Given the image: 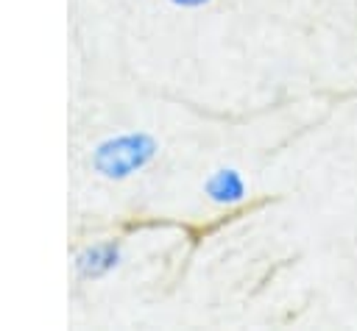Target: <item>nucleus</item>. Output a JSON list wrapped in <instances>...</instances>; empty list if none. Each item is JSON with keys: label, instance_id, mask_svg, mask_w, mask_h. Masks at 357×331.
Masks as SVG:
<instances>
[{"label": "nucleus", "instance_id": "f257e3e1", "mask_svg": "<svg viewBox=\"0 0 357 331\" xmlns=\"http://www.w3.org/2000/svg\"><path fill=\"white\" fill-rule=\"evenodd\" d=\"M162 145L151 131H117L100 139L89 153V167L98 178L120 184L153 164Z\"/></svg>", "mask_w": 357, "mask_h": 331}, {"label": "nucleus", "instance_id": "f03ea898", "mask_svg": "<svg viewBox=\"0 0 357 331\" xmlns=\"http://www.w3.org/2000/svg\"><path fill=\"white\" fill-rule=\"evenodd\" d=\"M123 261V242L120 239H100L81 248L73 259V273L78 281H100L112 275Z\"/></svg>", "mask_w": 357, "mask_h": 331}, {"label": "nucleus", "instance_id": "7ed1b4c3", "mask_svg": "<svg viewBox=\"0 0 357 331\" xmlns=\"http://www.w3.org/2000/svg\"><path fill=\"white\" fill-rule=\"evenodd\" d=\"M201 192L212 206L231 209L248 197V181H245L243 170H237V167H218L204 178Z\"/></svg>", "mask_w": 357, "mask_h": 331}, {"label": "nucleus", "instance_id": "20e7f679", "mask_svg": "<svg viewBox=\"0 0 357 331\" xmlns=\"http://www.w3.org/2000/svg\"><path fill=\"white\" fill-rule=\"evenodd\" d=\"M173 8H181V11H198V8H206L209 3L215 0H167Z\"/></svg>", "mask_w": 357, "mask_h": 331}]
</instances>
